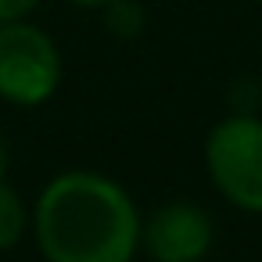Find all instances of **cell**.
<instances>
[{
    "label": "cell",
    "mask_w": 262,
    "mask_h": 262,
    "mask_svg": "<svg viewBox=\"0 0 262 262\" xmlns=\"http://www.w3.org/2000/svg\"><path fill=\"white\" fill-rule=\"evenodd\" d=\"M144 215L133 194L94 169H65L33 205V241L43 262H133Z\"/></svg>",
    "instance_id": "obj_1"
},
{
    "label": "cell",
    "mask_w": 262,
    "mask_h": 262,
    "mask_svg": "<svg viewBox=\"0 0 262 262\" xmlns=\"http://www.w3.org/2000/svg\"><path fill=\"white\" fill-rule=\"evenodd\" d=\"M205 172L219 198L244 215H262V115L233 112L205 137Z\"/></svg>",
    "instance_id": "obj_2"
},
{
    "label": "cell",
    "mask_w": 262,
    "mask_h": 262,
    "mask_svg": "<svg viewBox=\"0 0 262 262\" xmlns=\"http://www.w3.org/2000/svg\"><path fill=\"white\" fill-rule=\"evenodd\" d=\"M65 83V58L54 36L29 22H0V101L15 108H40L54 101Z\"/></svg>",
    "instance_id": "obj_3"
},
{
    "label": "cell",
    "mask_w": 262,
    "mask_h": 262,
    "mask_svg": "<svg viewBox=\"0 0 262 262\" xmlns=\"http://www.w3.org/2000/svg\"><path fill=\"white\" fill-rule=\"evenodd\" d=\"M212 244L215 223L198 201H162L144 219L140 251H147L151 262H201L212 251Z\"/></svg>",
    "instance_id": "obj_4"
},
{
    "label": "cell",
    "mask_w": 262,
    "mask_h": 262,
    "mask_svg": "<svg viewBox=\"0 0 262 262\" xmlns=\"http://www.w3.org/2000/svg\"><path fill=\"white\" fill-rule=\"evenodd\" d=\"M29 230H33V208L8 180H0V251L18 248L29 237Z\"/></svg>",
    "instance_id": "obj_5"
},
{
    "label": "cell",
    "mask_w": 262,
    "mask_h": 262,
    "mask_svg": "<svg viewBox=\"0 0 262 262\" xmlns=\"http://www.w3.org/2000/svg\"><path fill=\"white\" fill-rule=\"evenodd\" d=\"M104 26L115 40H133L144 29V11L137 0H112L104 8Z\"/></svg>",
    "instance_id": "obj_6"
},
{
    "label": "cell",
    "mask_w": 262,
    "mask_h": 262,
    "mask_svg": "<svg viewBox=\"0 0 262 262\" xmlns=\"http://www.w3.org/2000/svg\"><path fill=\"white\" fill-rule=\"evenodd\" d=\"M43 0H0V22H18L29 18Z\"/></svg>",
    "instance_id": "obj_7"
},
{
    "label": "cell",
    "mask_w": 262,
    "mask_h": 262,
    "mask_svg": "<svg viewBox=\"0 0 262 262\" xmlns=\"http://www.w3.org/2000/svg\"><path fill=\"white\" fill-rule=\"evenodd\" d=\"M8 169H11V151H8L4 137H0V180H8Z\"/></svg>",
    "instance_id": "obj_8"
},
{
    "label": "cell",
    "mask_w": 262,
    "mask_h": 262,
    "mask_svg": "<svg viewBox=\"0 0 262 262\" xmlns=\"http://www.w3.org/2000/svg\"><path fill=\"white\" fill-rule=\"evenodd\" d=\"M69 4H76V8H97V11H104L112 0H69Z\"/></svg>",
    "instance_id": "obj_9"
}]
</instances>
